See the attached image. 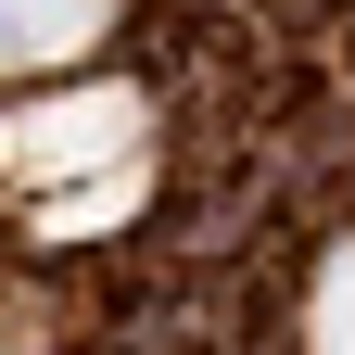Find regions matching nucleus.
<instances>
[{
	"instance_id": "nucleus-1",
	"label": "nucleus",
	"mask_w": 355,
	"mask_h": 355,
	"mask_svg": "<svg viewBox=\"0 0 355 355\" xmlns=\"http://www.w3.org/2000/svg\"><path fill=\"white\" fill-rule=\"evenodd\" d=\"M266 13H279V26H318V13H330V0H266Z\"/></svg>"
},
{
	"instance_id": "nucleus-2",
	"label": "nucleus",
	"mask_w": 355,
	"mask_h": 355,
	"mask_svg": "<svg viewBox=\"0 0 355 355\" xmlns=\"http://www.w3.org/2000/svg\"><path fill=\"white\" fill-rule=\"evenodd\" d=\"M343 64H355V13H343Z\"/></svg>"
}]
</instances>
